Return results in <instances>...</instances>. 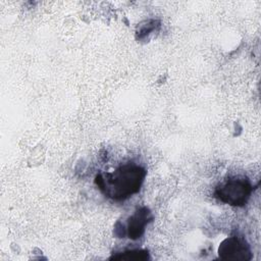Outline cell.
<instances>
[{
	"mask_svg": "<svg viewBox=\"0 0 261 261\" xmlns=\"http://www.w3.org/2000/svg\"><path fill=\"white\" fill-rule=\"evenodd\" d=\"M253 193V186L247 177H229L215 188L214 197L220 202L234 206H245Z\"/></svg>",
	"mask_w": 261,
	"mask_h": 261,
	"instance_id": "2",
	"label": "cell"
},
{
	"mask_svg": "<svg viewBox=\"0 0 261 261\" xmlns=\"http://www.w3.org/2000/svg\"><path fill=\"white\" fill-rule=\"evenodd\" d=\"M111 260H146L149 259V253L147 250L137 249V250H127L124 252L117 253L116 255L111 256Z\"/></svg>",
	"mask_w": 261,
	"mask_h": 261,
	"instance_id": "5",
	"label": "cell"
},
{
	"mask_svg": "<svg viewBox=\"0 0 261 261\" xmlns=\"http://www.w3.org/2000/svg\"><path fill=\"white\" fill-rule=\"evenodd\" d=\"M218 256L222 260L247 261L252 258V253L250 246L243 238L231 236L220 243Z\"/></svg>",
	"mask_w": 261,
	"mask_h": 261,
	"instance_id": "3",
	"label": "cell"
},
{
	"mask_svg": "<svg viewBox=\"0 0 261 261\" xmlns=\"http://www.w3.org/2000/svg\"><path fill=\"white\" fill-rule=\"evenodd\" d=\"M153 220V215L149 208L146 206L139 207L136 211L127 218L125 233L130 240L140 239L144 232L145 227L148 223Z\"/></svg>",
	"mask_w": 261,
	"mask_h": 261,
	"instance_id": "4",
	"label": "cell"
},
{
	"mask_svg": "<svg viewBox=\"0 0 261 261\" xmlns=\"http://www.w3.org/2000/svg\"><path fill=\"white\" fill-rule=\"evenodd\" d=\"M147 171L136 163H125L111 172H99L95 185L108 199L119 202L137 194L144 182Z\"/></svg>",
	"mask_w": 261,
	"mask_h": 261,
	"instance_id": "1",
	"label": "cell"
}]
</instances>
